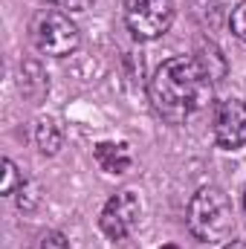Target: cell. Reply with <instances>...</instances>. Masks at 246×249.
Returning <instances> with one entry per match:
<instances>
[{"label": "cell", "mask_w": 246, "mask_h": 249, "mask_svg": "<svg viewBox=\"0 0 246 249\" xmlns=\"http://www.w3.org/2000/svg\"><path fill=\"white\" fill-rule=\"evenodd\" d=\"M211 75L197 58H171L165 61L151 78V105L165 122L180 124L197 110H203L211 102Z\"/></svg>", "instance_id": "1"}, {"label": "cell", "mask_w": 246, "mask_h": 249, "mask_svg": "<svg viewBox=\"0 0 246 249\" xmlns=\"http://www.w3.org/2000/svg\"><path fill=\"white\" fill-rule=\"evenodd\" d=\"M235 229V212L220 188H200L188 203V232L203 244H220Z\"/></svg>", "instance_id": "2"}, {"label": "cell", "mask_w": 246, "mask_h": 249, "mask_svg": "<svg viewBox=\"0 0 246 249\" xmlns=\"http://www.w3.org/2000/svg\"><path fill=\"white\" fill-rule=\"evenodd\" d=\"M32 41L44 55L64 58L78 50L81 35H78V26L70 20V15L55 9H41L32 18Z\"/></svg>", "instance_id": "3"}, {"label": "cell", "mask_w": 246, "mask_h": 249, "mask_svg": "<svg viewBox=\"0 0 246 249\" xmlns=\"http://www.w3.org/2000/svg\"><path fill=\"white\" fill-rule=\"evenodd\" d=\"M124 23L136 41H157L174 23V3L171 0H127Z\"/></svg>", "instance_id": "4"}, {"label": "cell", "mask_w": 246, "mask_h": 249, "mask_svg": "<svg viewBox=\"0 0 246 249\" xmlns=\"http://www.w3.org/2000/svg\"><path fill=\"white\" fill-rule=\"evenodd\" d=\"M139 217H142V200L136 197V191H119L105 203L99 226L107 238L122 241L139 226Z\"/></svg>", "instance_id": "5"}, {"label": "cell", "mask_w": 246, "mask_h": 249, "mask_svg": "<svg viewBox=\"0 0 246 249\" xmlns=\"http://www.w3.org/2000/svg\"><path fill=\"white\" fill-rule=\"evenodd\" d=\"M214 139L226 151L246 145V105L241 99H226L214 107Z\"/></svg>", "instance_id": "6"}, {"label": "cell", "mask_w": 246, "mask_h": 249, "mask_svg": "<svg viewBox=\"0 0 246 249\" xmlns=\"http://www.w3.org/2000/svg\"><path fill=\"white\" fill-rule=\"evenodd\" d=\"M93 157H96L99 168L107 171V174H124L130 168V162H133L130 148L124 142H99L93 148Z\"/></svg>", "instance_id": "7"}, {"label": "cell", "mask_w": 246, "mask_h": 249, "mask_svg": "<svg viewBox=\"0 0 246 249\" xmlns=\"http://www.w3.org/2000/svg\"><path fill=\"white\" fill-rule=\"evenodd\" d=\"M20 90L23 96H29L32 102H41L50 93V78L44 75V70L35 61H26L20 67Z\"/></svg>", "instance_id": "8"}, {"label": "cell", "mask_w": 246, "mask_h": 249, "mask_svg": "<svg viewBox=\"0 0 246 249\" xmlns=\"http://www.w3.org/2000/svg\"><path fill=\"white\" fill-rule=\"evenodd\" d=\"M35 145H38V151L41 154H58L64 145V133L61 127L53 122V119H41V122L35 124Z\"/></svg>", "instance_id": "9"}, {"label": "cell", "mask_w": 246, "mask_h": 249, "mask_svg": "<svg viewBox=\"0 0 246 249\" xmlns=\"http://www.w3.org/2000/svg\"><path fill=\"white\" fill-rule=\"evenodd\" d=\"M18 186H20V174H18L15 162H12V160H3V180H0V194H12Z\"/></svg>", "instance_id": "10"}, {"label": "cell", "mask_w": 246, "mask_h": 249, "mask_svg": "<svg viewBox=\"0 0 246 249\" xmlns=\"http://www.w3.org/2000/svg\"><path fill=\"white\" fill-rule=\"evenodd\" d=\"M229 23H232V32H235V35L246 44V0H244V3H238V6L232 9Z\"/></svg>", "instance_id": "11"}, {"label": "cell", "mask_w": 246, "mask_h": 249, "mask_svg": "<svg viewBox=\"0 0 246 249\" xmlns=\"http://www.w3.org/2000/svg\"><path fill=\"white\" fill-rule=\"evenodd\" d=\"M32 249H70V244H67V238L61 232H47V235L38 238V244Z\"/></svg>", "instance_id": "12"}, {"label": "cell", "mask_w": 246, "mask_h": 249, "mask_svg": "<svg viewBox=\"0 0 246 249\" xmlns=\"http://www.w3.org/2000/svg\"><path fill=\"white\" fill-rule=\"evenodd\" d=\"M53 6H58V9H67V12H84L93 0H50Z\"/></svg>", "instance_id": "13"}, {"label": "cell", "mask_w": 246, "mask_h": 249, "mask_svg": "<svg viewBox=\"0 0 246 249\" xmlns=\"http://www.w3.org/2000/svg\"><path fill=\"white\" fill-rule=\"evenodd\" d=\"M223 249H246V241H232V244H226Z\"/></svg>", "instance_id": "14"}, {"label": "cell", "mask_w": 246, "mask_h": 249, "mask_svg": "<svg viewBox=\"0 0 246 249\" xmlns=\"http://www.w3.org/2000/svg\"><path fill=\"white\" fill-rule=\"evenodd\" d=\"M159 249H180L177 244H165V247H159Z\"/></svg>", "instance_id": "15"}, {"label": "cell", "mask_w": 246, "mask_h": 249, "mask_svg": "<svg viewBox=\"0 0 246 249\" xmlns=\"http://www.w3.org/2000/svg\"><path fill=\"white\" fill-rule=\"evenodd\" d=\"M244 206H246V191H244Z\"/></svg>", "instance_id": "16"}]
</instances>
